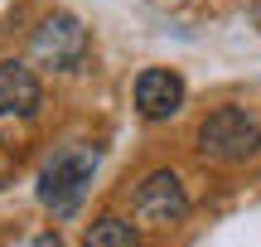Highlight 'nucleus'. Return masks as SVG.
<instances>
[{
	"mask_svg": "<svg viewBox=\"0 0 261 247\" xmlns=\"http://www.w3.org/2000/svg\"><path fill=\"white\" fill-rule=\"evenodd\" d=\"M92 175H97V151H87V145H63V151H54L48 165L39 170V204H44L54 218L77 213Z\"/></svg>",
	"mask_w": 261,
	"mask_h": 247,
	"instance_id": "obj_1",
	"label": "nucleus"
},
{
	"mask_svg": "<svg viewBox=\"0 0 261 247\" xmlns=\"http://www.w3.org/2000/svg\"><path fill=\"white\" fill-rule=\"evenodd\" d=\"M198 151L203 160H218V165H242L261 151V126L242 107H218L213 116H203L198 126Z\"/></svg>",
	"mask_w": 261,
	"mask_h": 247,
	"instance_id": "obj_2",
	"label": "nucleus"
},
{
	"mask_svg": "<svg viewBox=\"0 0 261 247\" xmlns=\"http://www.w3.org/2000/svg\"><path fill=\"white\" fill-rule=\"evenodd\" d=\"M34 58L44 68H58V73H73V68H83L87 48H92V39H87V24L77 15H68V10H54V15L44 19V24L34 29Z\"/></svg>",
	"mask_w": 261,
	"mask_h": 247,
	"instance_id": "obj_3",
	"label": "nucleus"
},
{
	"mask_svg": "<svg viewBox=\"0 0 261 247\" xmlns=\"http://www.w3.org/2000/svg\"><path fill=\"white\" fill-rule=\"evenodd\" d=\"M184 213H189V194H184V184H179L174 170H155V175L140 180V189H136V218L140 223H150V228H174Z\"/></svg>",
	"mask_w": 261,
	"mask_h": 247,
	"instance_id": "obj_4",
	"label": "nucleus"
},
{
	"mask_svg": "<svg viewBox=\"0 0 261 247\" xmlns=\"http://www.w3.org/2000/svg\"><path fill=\"white\" fill-rule=\"evenodd\" d=\"M184 107V78L174 68H145L136 78V112L145 121H165Z\"/></svg>",
	"mask_w": 261,
	"mask_h": 247,
	"instance_id": "obj_5",
	"label": "nucleus"
},
{
	"mask_svg": "<svg viewBox=\"0 0 261 247\" xmlns=\"http://www.w3.org/2000/svg\"><path fill=\"white\" fill-rule=\"evenodd\" d=\"M39 112V78L29 63L5 58L0 63V116H34Z\"/></svg>",
	"mask_w": 261,
	"mask_h": 247,
	"instance_id": "obj_6",
	"label": "nucleus"
},
{
	"mask_svg": "<svg viewBox=\"0 0 261 247\" xmlns=\"http://www.w3.org/2000/svg\"><path fill=\"white\" fill-rule=\"evenodd\" d=\"M83 247H140V238H136V228L121 223V218H97L92 228H87Z\"/></svg>",
	"mask_w": 261,
	"mask_h": 247,
	"instance_id": "obj_7",
	"label": "nucleus"
},
{
	"mask_svg": "<svg viewBox=\"0 0 261 247\" xmlns=\"http://www.w3.org/2000/svg\"><path fill=\"white\" fill-rule=\"evenodd\" d=\"M29 247H63V242H58V238H54V233H44V238H34V242H29Z\"/></svg>",
	"mask_w": 261,
	"mask_h": 247,
	"instance_id": "obj_8",
	"label": "nucleus"
}]
</instances>
